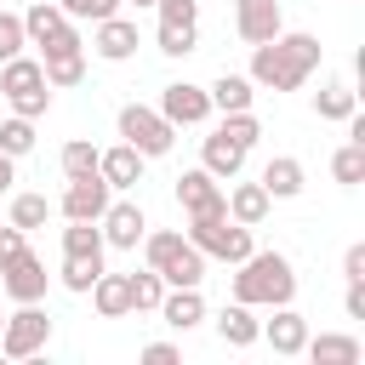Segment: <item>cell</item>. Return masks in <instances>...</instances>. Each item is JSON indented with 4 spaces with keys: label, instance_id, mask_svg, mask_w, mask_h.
<instances>
[{
    "label": "cell",
    "instance_id": "6da1fadb",
    "mask_svg": "<svg viewBox=\"0 0 365 365\" xmlns=\"http://www.w3.org/2000/svg\"><path fill=\"white\" fill-rule=\"evenodd\" d=\"M319 57H325V46H319V34H274V40H262V46H251V86H262V91H297L314 68H319Z\"/></svg>",
    "mask_w": 365,
    "mask_h": 365
},
{
    "label": "cell",
    "instance_id": "7a4b0ae2",
    "mask_svg": "<svg viewBox=\"0 0 365 365\" xmlns=\"http://www.w3.org/2000/svg\"><path fill=\"white\" fill-rule=\"evenodd\" d=\"M291 297H297V268L285 251H251L245 262H234V302L279 308Z\"/></svg>",
    "mask_w": 365,
    "mask_h": 365
},
{
    "label": "cell",
    "instance_id": "3957f363",
    "mask_svg": "<svg viewBox=\"0 0 365 365\" xmlns=\"http://www.w3.org/2000/svg\"><path fill=\"white\" fill-rule=\"evenodd\" d=\"M137 245H143V262H148L165 285H200V279H205V257L188 245V234H177V228H148Z\"/></svg>",
    "mask_w": 365,
    "mask_h": 365
},
{
    "label": "cell",
    "instance_id": "277c9868",
    "mask_svg": "<svg viewBox=\"0 0 365 365\" xmlns=\"http://www.w3.org/2000/svg\"><path fill=\"white\" fill-rule=\"evenodd\" d=\"M188 245L205 257V262H245L257 245H251V228L245 222H234L228 211H217V217H188Z\"/></svg>",
    "mask_w": 365,
    "mask_h": 365
},
{
    "label": "cell",
    "instance_id": "5b68a950",
    "mask_svg": "<svg viewBox=\"0 0 365 365\" xmlns=\"http://www.w3.org/2000/svg\"><path fill=\"white\" fill-rule=\"evenodd\" d=\"M0 97L11 103V114H23V120H40L46 108H51V86H46V68H40V57H6L0 63Z\"/></svg>",
    "mask_w": 365,
    "mask_h": 365
},
{
    "label": "cell",
    "instance_id": "8992f818",
    "mask_svg": "<svg viewBox=\"0 0 365 365\" xmlns=\"http://www.w3.org/2000/svg\"><path fill=\"white\" fill-rule=\"evenodd\" d=\"M120 143H131L143 160H160V154H171L177 125H171L160 108H148V103H125V108H120Z\"/></svg>",
    "mask_w": 365,
    "mask_h": 365
},
{
    "label": "cell",
    "instance_id": "52a82bcc",
    "mask_svg": "<svg viewBox=\"0 0 365 365\" xmlns=\"http://www.w3.org/2000/svg\"><path fill=\"white\" fill-rule=\"evenodd\" d=\"M46 342H51V314L40 302H17V314H6V325H0V354L34 359V354H46Z\"/></svg>",
    "mask_w": 365,
    "mask_h": 365
},
{
    "label": "cell",
    "instance_id": "ba28073f",
    "mask_svg": "<svg viewBox=\"0 0 365 365\" xmlns=\"http://www.w3.org/2000/svg\"><path fill=\"white\" fill-rule=\"evenodd\" d=\"M23 34H29V46H40V57H46V51H74V46H86L80 29H74V17L57 11V0H34V6L23 11Z\"/></svg>",
    "mask_w": 365,
    "mask_h": 365
},
{
    "label": "cell",
    "instance_id": "9c48e42d",
    "mask_svg": "<svg viewBox=\"0 0 365 365\" xmlns=\"http://www.w3.org/2000/svg\"><path fill=\"white\" fill-rule=\"evenodd\" d=\"M177 205H182L188 217H217V211H228V188H222L205 165H194V171L177 177Z\"/></svg>",
    "mask_w": 365,
    "mask_h": 365
},
{
    "label": "cell",
    "instance_id": "30bf717a",
    "mask_svg": "<svg viewBox=\"0 0 365 365\" xmlns=\"http://www.w3.org/2000/svg\"><path fill=\"white\" fill-rule=\"evenodd\" d=\"M108 200H114V188L91 171V177H74L68 188H63V200H57V211H63V222H97L103 211H108Z\"/></svg>",
    "mask_w": 365,
    "mask_h": 365
},
{
    "label": "cell",
    "instance_id": "8fae6325",
    "mask_svg": "<svg viewBox=\"0 0 365 365\" xmlns=\"http://www.w3.org/2000/svg\"><path fill=\"white\" fill-rule=\"evenodd\" d=\"M97 228H103V245H114V251H137V240L148 234V217H143L137 200H108V211L97 217Z\"/></svg>",
    "mask_w": 365,
    "mask_h": 365
},
{
    "label": "cell",
    "instance_id": "7c38bea8",
    "mask_svg": "<svg viewBox=\"0 0 365 365\" xmlns=\"http://www.w3.org/2000/svg\"><path fill=\"white\" fill-rule=\"evenodd\" d=\"M279 29H285L279 0H234V34H240L245 46H262V40H274Z\"/></svg>",
    "mask_w": 365,
    "mask_h": 365
},
{
    "label": "cell",
    "instance_id": "4fadbf2b",
    "mask_svg": "<svg viewBox=\"0 0 365 365\" xmlns=\"http://www.w3.org/2000/svg\"><path fill=\"white\" fill-rule=\"evenodd\" d=\"M137 46H143V34H137V23L131 17H103V23H91V51L103 57V63H125V57H137Z\"/></svg>",
    "mask_w": 365,
    "mask_h": 365
},
{
    "label": "cell",
    "instance_id": "5bb4252c",
    "mask_svg": "<svg viewBox=\"0 0 365 365\" xmlns=\"http://www.w3.org/2000/svg\"><path fill=\"white\" fill-rule=\"evenodd\" d=\"M160 114H165L171 125H205V120H211V97H205V86L171 80V86L160 91Z\"/></svg>",
    "mask_w": 365,
    "mask_h": 365
},
{
    "label": "cell",
    "instance_id": "9a60e30c",
    "mask_svg": "<svg viewBox=\"0 0 365 365\" xmlns=\"http://www.w3.org/2000/svg\"><path fill=\"white\" fill-rule=\"evenodd\" d=\"M46 285H51V274H46V262L40 257H17V262H6L0 268V297H11V302H40L46 297Z\"/></svg>",
    "mask_w": 365,
    "mask_h": 365
},
{
    "label": "cell",
    "instance_id": "2e32d148",
    "mask_svg": "<svg viewBox=\"0 0 365 365\" xmlns=\"http://www.w3.org/2000/svg\"><path fill=\"white\" fill-rule=\"evenodd\" d=\"M262 342H268L274 354L297 359V354H302V342H308V319H302L291 302H279V308H274V319H262Z\"/></svg>",
    "mask_w": 365,
    "mask_h": 365
},
{
    "label": "cell",
    "instance_id": "e0dca14e",
    "mask_svg": "<svg viewBox=\"0 0 365 365\" xmlns=\"http://www.w3.org/2000/svg\"><path fill=\"white\" fill-rule=\"evenodd\" d=\"M97 177L120 194V188H137L143 182V154L131 143H114V148H97Z\"/></svg>",
    "mask_w": 365,
    "mask_h": 365
},
{
    "label": "cell",
    "instance_id": "ac0fdd59",
    "mask_svg": "<svg viewBox=\"0 0 365 365\" xmlns=\"http://www.w3.org/2000/svg\"><path fill=\"white\" fill-rule=\"evenodd\" d=\"M171 331H194L200 319H205V297H200V285H165V297H160V308H154Z\"/></svg>",
    "mask_w": 365,
    "mask_h": 365
},
{
    "label": "cell",
    "instance_id": "d6986e66",
    "mask_svg": "<svg viewBox=\"0 0 365 365\" xmlns=\"http://www.w3.org/2000/svg\"><path fill=\"white\" fill-rule=\"evenodd\" d=\"M217 336H222L228 348H257V342H262L257 308H251V302H228V308L217 314Z\"/></svg>",
    "mask_w": 365,
    "mask_h": 365
},
{
    "label": "cell",
    "instance_id": "ffe728a7",
    "mask_svg": "<svg viewBox=\"0 0 365 365\" xmlns=\"http://www.w3.org/2000/svg\"><path fill=\"white\" fill-rule=\"evenodd\" d=\"M302 354H308L314 365H359V359H365L359 336H348V331H319V336L302 342Z\"/></svg>",
    "mask_w": 365,
    "mask_h": 365
},
{
    "label": "cell",
    "instance_id": "44dd1931",
    "mask_svg": "<svg viewBox=\"0 0 365 365\" xmlns=\"http://www.w3.org/2000/svg\"><path fill=\"white\" fill-rule=\"evenodd\" d=\"M200 165H205L217 182H234V177L245 171V148H240V143H228L222 131H211V137L200 143Z\"/></svg>",
    "mask_w": 365,
    "mask_h": 365
},
{
    "label": "cell",
    "instance_id": "7402d4cb",
    "mask_svg": "<svg viewBox=\"0 0 365 365\" xmlns=\"http://www.w3.org/2000/svg\"><path fill=\"white\" fill-rule=\"evenodd\" d=\"M262 188H268V200H297L302 194V182H308V171H302V160L297 154H274L268 165H262V177H257Z\"/></svg>",
    "mask_w": 365,
    "mask_h": 365
},
{
    "label": "cell",
    "instance_id": "603a6c76",
    "mask_svg": "<svg viewBox=\"0 0 365 365\" xmlns=\"http://www.w3.org/2000/svg\"><path fill=\"white\" fill-rule=\"evenodd\" d=\"M205 97H211V114H234V108L257 103V86H251V74H217L205 86Z\"/></svg>",
    "mask_w": 365,
    "mask_h": 365
},
{
    "label": "cell",
    "instance_id": "cb8c5ba5",
    "mask_svg": "<svg viewBox=\"0 0 365 365\" xmlns=\"http://www.w3.org/2000/svg\"><path fill=\"white\" fill-rule=\"evenodd\" d=\"M86 297L97 302V314H103V319H125V314H131V285H125V274H108V268H103V274L91 279V291H86Z\"/></svg>",
    "mask_w": 365,
    "mask_h": 365
},
{
    "label": "cell",
    "instance_id": "d4e9b609",
    "mask_svg": "<svg viewBox=\"0 0 365 365\" xmlns=\"http://www.w3.org/2000/svg\"><path fill=\"white\" fill-rule=\"evenodd\" d=\"M40 68H46V86H51V91H68V86L86 80V46H74V51H46Z\"/></svg>",
    "mask_w": 365,
    "mask_h": 365
},
{
    "label": "cell",
    "instance_id": "484cf974",
    "mask_svg": "<svg viewBox=\"0 0 365 365\" xmlns=\"http://www.w3.org/2000/svg\"><path fill=\"white\" fill-rule=\"evenodd\" d=\"M268 205H274V200H268L262 182H234V188H228V217L245 222V228H257V222L268 217Z\"/></svg>",
    "mask_w": 365,
    "mask_h": 365
},
{
    "label": "cell",
    "instance_id": "4316f807",
    "mask_svg": "<svg viewBox=\"0 0 365 365\" xmlns=\"http://www.w3.org/2000/svg\"><path fill=\"white\" fill-rule=\"evenodd\" d=\"M314 114H319V120H348V114H359V91H354L348 80H325V86L314 91Z\"/></svg>",
    "mask_w": 365,
    "mask_h": 365
},
{
    "label": "cell",
    "instance_id": "83f0119b",
    "mask_svg": "<svg viewBox=\"0 0 365 365\" xmlns=\"http://www.w3.org/2000/svg\"><path fill=\"white\" fill-rule=\"evenodd\" d=\"M46 217H51V200L46 194H11V211H6V222L11 228H46Z\"/></svg>",
    "mask_w": 365,
    "mask_h": 365
},
{
    "label": "cell",
    "instance_id": "f1b7e54d",
    "mask_svg": "<svg viewBox=\"0 0 365 365\" xmlns=\"http://www.w3.org/2000/svg\"><path fill=\"white\" fill-rule=\"evenodd\" d=\"M125 285H131V314H154V308H160V297H165V279H160L154 268L125 274Z\"/></svg>",
    "mask_w": 365,
    "mask_h": 365
},
{
    "label": "cell",
    "instance_id": "f546056e",
    "mask_svg": "<svg viewBox=\"0 0 365 365\" xmlns=\"http://www.w3.org/2000/svg\"><path fill=\"white\" fill-rule=\"evenodd\" d=\"M217 131H222L228 143H240V148L251 154V148H257V137H262V120H257L251 108H234V114H222V125H217Z\"/></svg>",
    "mask_w": 365,
    "mask_h": 365
},
{
    "label": "cell",
    "instance_id": "4dcf8cb0",
    "mask_svg": "<svg viewBox=\"0 0 365 365\" xmlns=\"http://www.w3.org/2000/svg\"><path fill=\"white\" fill-rule=\"evenodd\" d=\"M57 165H63V177L74 182V177H91L97 171V148L86 143V137H68L63 143V154H57Z\"/></svg>",
    "mask_w": 365,
    "mask_h": 365
},
{
    "label": "cell",
    "instance_id": "1f68e13d",
    "mask_svg": "<svg viewBox=\"0 0 365 365\" xmlns=\"http://www.w3.org/2000/svg\"><path fill=\"white\" fill-rule=\"evenodd\" d=\"M331 177H336V182H348V188H354V182H365V143H354V137H348V143L331 154Z\"/></svg>",
    "mask_w": 365,
    "mask_h": 365
},
{
    "label": "cell",
    "instance_id": "d6a6232c",
    "mask_svg": "<svg viewBox=\"0 0 365 365\" xmlns=\"http://www.w3.org/2000/svg\"><path fill=\"white\" fill-rule=\"evenodd\" d=\"M63 257H103V228L97 222H68L63 228Z\"/></svg>",
    "mask_w": 365,
    "mask_h": 365
},
{
    "label": "cell",
    "instance_id": "836d02e7",
    "mask_svg": "<svg viewBox=\"0 0 365 365\" xmlns=\"http://www.w3.org/2000/svg\"><path fill=\"white\" fill-rule=\"evenodd\" d=\"M154 40H160V51H165V57H188V51L200 46V23H160V34H154Z\"/></svg>",
    "mask_w": 365,
    "mask_h": 365
},
{
    "label": "cell",
    "instance_id": "e575fe53",
    "mask_svg": "<svg viewBox=\"0 0 365 365\" xmlns=\"http://www.w3.org/2000/svg\"><path fill=\"white\" fill-rule=\"evenodd\" d=\"M34 148V120H23V114H11V120H0V154H11V160H23Z\"/></svg>",
    "mask_w": 365,
    "mask_h": 365
},
{
    "label": "cell",
    "instance_id": "d590c367",
    "mask_svg": "<svg viewBox=\"0 0 365 365\" xmlns=\"http://www.w3.org/2000/svg\"><path fill=\"white\" fill-rule=\"evenodd\" d=\"M97 274H103V257H63V285H68L74 297H86Z\"/></svg>",
    "mask_w": 365,
    "mask_h": 365
},
{
    "label": "cell",
    "instance_id": "8d00e7d4",
    "mask_svg": "<svg viewBox=\"0 0 365 365\" xmlns=\"http://www.w3.org/2000/svg\"><path fill=\"white\" fill-rule=\"evenodd\" d=\"M57 11L74 17V23H103V17L120 11V0H57Z\"/></svg>",
    "mask_w": 365,
    "mask_h": 365
},
{
    "label": "cell",
    "instance_id": "74e56055",
    "mask_svg": "<svg viewBox=\"0 0 365 365\" xmlns=\"http://www.w3.org/2000/svg\"><path fill=\"white\" fill-rule=\"evenodd\" d=\"M23 46H29V34H23V17H17V11H0V63H6V57H17Z\"/></svg>",
    "mask_w": 365,
    "mask_h": 365
},
{
    "label": "cell",
    "instance_id": "f35d334b",
    "mask_svg": "<svg viewBox=\"0 0 365 365\" xmlns=\"http://www.w3.org/2000/svg\"><path fill=\"white\" fill-rule=\"evenodd\" d=\"M160 23H194L200 17V0H154Z\"/></svg>",
    "mask_w": 365,
    "mask_h": 365
},
{
    "label": "cell",
    "instance_id": "ab89813d",
    "mask_svg": "<svg viewBox=\"0 0 365 365\" xmlns=\"http://www.w3.org/2000/svg\"><path fill=\"white\" fill-rule=\"evenodd\" d=\"M23 251H29V245H23V228H11V222H0V268H6V262H17Z\"/></svg>",
    "mask_w": 365,
    "mask_h": 365
},
{
    "label": "cell",
    "instance_id": "60d3db41",
    "mask_svg": "<svg viewBox=\"0 0 365 365\" xmlns=\"http://www.w3.org/2000/svg\"><path fill=\"white\" fill-rule=\"evenodd\" d=\"M342 279H365V245H348L342 251Z\"/></svg>",
    "mask_w": 365,
    "mask_h": 365
},
{
    "label": "cell",
    "instance_id": "b9f144b4",
    "mask_svg": "<svg viewBox=\"0 0 365 365\" xmlns=\"http://www.w3.org/2000/svg\"><path fill=\"white\" fill-rule=\"evenodd\" d=\"M348 319H365V279H348V297H342Z\"/></svg>",
    "mask_w": 365,
    "mask_h": 365
},
{
    "label": "cell",
    "instance_id": "7bdbcfd3",
    "mask_svg": "<svg viewBox=\"0 0 365 365\" xmlns=\"http://www.w3.org/2000/svg\"><path fill=\"white\" fill-rule=\"evenodd\" d=\"M143 359H148V365H171V359H177V342H148Z\"/></svg>",
    "mask_w": 365,
    "mask_h": 365
},
{
    "label": "cell",
    "instance_id": "ee69618b",
    "mask_svg": "<svg viewBox=\"0 0 365 365\" xmlns=\"http://www.w3.org/2000/svg\"><path fill=\"white\" fill-rule=\"evenodd\" d=\"M11 182H17V160H11V154H0V194H6Z\"/></svg>",
    "mask_w": 365,
    "mask_h": 365
},
{
    "label": "cell",
    "instance_id": "f6af8a7d",
    "mask_svg": "<svg viewBox=\"0 0 365 365\" xmlns=\"http://www.w3.org/2000/svg\"><path fill=\"white\" fill-rule=\"evenodd\" d=\"M120 6H137V11H143V6H154V0H120Z\"/></svg>",
    "mask_w": 365,
    "mask_h": 365
},
{
    "label": "cell",
    "instance_id": "bcb514c9",
    "mask_svg": "<svg viewBox=\"0 0 365 365\" xmlns=\"http://www.w3.org/2000/svg\"><path fill=\"white\" fill-rule=\"evenodd\" d=\"M0 325H6V314H0Z\"/></svg>",
    "mask_w": 365,
    "mask_h": 365
}]
</instances>
